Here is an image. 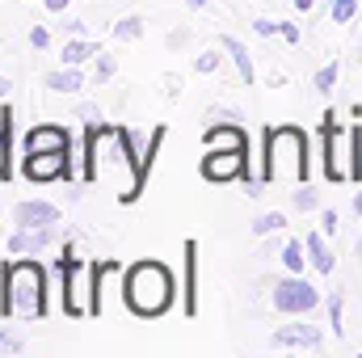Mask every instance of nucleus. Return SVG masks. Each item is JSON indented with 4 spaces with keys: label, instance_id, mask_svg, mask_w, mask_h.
<instances>
[{
    "label": "nucleus",
    "instance_id": "1",
    "mask_svg": "<svg viewBox=\"0 0 362 358\" xmlns=\"http://www.w3.org/2000/svg\"><path fill=\"white\" fill-rule=\"evenodd\" d=\"M51 312V278L42 262L13 258L0 266V316L4 321H42Z\"/></svg>",
    "mask_w": 362,
    "mask_h": 358
},
{
    "label": "nucleus",
    "instance_id": "2",
    "mask_svg": "<svg viewBox=\"0 0 362 358\" xmlns=\"http://www.w3.org/2000/svg\"><path fill=\"white\" fill-rule=\"evenodd\" d=\"M177 299V282H173V270L156 258H144L135 266L122 270V304L131 316L139 321H160Z\"/></svg>",
    "mask_w": 362,
    "mask_h": 358
},
{
    "label": "nucleus",
    "instance_id": "3",
    "mask_svg": "<svg viewBox=\"0 0 362 358\" xmlns=\"http://www.w3.org/2000/svg\"><path fill=\"white\" fill-rule=\"evenodd\" d=\"M262 178L270 181H312V144L299 127H270L262 139Z\"/></svg>",
    "mask_w": 362,
    "mask_h": 358
},
{
    "label": "nucleus",
    "instance_id": "4",
    "mask_svg": "<svg viewBox=\"0 0 362 358\" xmlns=\"http://www.w3.org/2000/svg\"><path fill=\"white\" fill-rule=\"evenodd\" d=\"M55 274H59V299H64V316L81 321L89 316V295H81V278H89V266L76 258V245L68 241L64 253L55 258Z\"/></svg>",
    "mask_w": 362,
    "mask_h": 358
},
{
    "label": "nucleus",
    "instance_id": "5",
    "mask_svg": "<svg viewBox=\"0 0 362 358\" xmlns=\"http://www.w3.org/2000/svg\"><path fill=\"white\" fill-rule=\"evenodd\" d=\"M270 304H274V312H282V316H312V312H320L325 295H320L316 282H308L303 274H286V278L274 282Z\"/></svg>",
    "mask_w": 362,
    "mask_h": 358
},
{
    "label": "nucleus",
    "instance_id": "6",
    "mask_svg": "<svg viewBox=\"0 0 362 358\" xmlns=\"http://www.w3.org/2000/svg\"><path fill=\"white\" fill-rule=\"evenodd\" d=\"M346 148H350V131H341L337 127V114L325 110V118H320V165H325V181H333V185L350 181Z\"/></svg>",
    "mask_w": 362,
    "mask_h": 358
},
{
    "label": "nucleus",
    "instance_id": "7",
    "mask_svg": "<svg viewBox=\"0 0 362 358\" xmlns=\"http://www.w3.org/2000/svg\"><path fill=\"white\" fill-rule=\"evenodd\" d=\"M249 156H253V152H236V148H206V156L198 161V173H202V181H211V185L240 181V178H245V169H253V165H249Z\"/></svg>",
    "mask_w": 362,
    "mask_h": 358
},
{
    "label": "nucleus",
    "instance_id": "8",
    "mask_svg": "<svg viewBox=\"0 0 362 358\" xmlns=\"http://www.w3.org/2000/svg\"><path fill=\"white\" fill-rule=\"evenodd\" d=\"M21 173L25 181H72V148H59V152H34V156H21Z\"/></svg>",
    "mask_w": 362,
    "mask_h": 358
},
{
    "label": "nucleus",
    "instance_id": "9",
    "mask_svg": "<svg viewBox=\"0 0 362 358\" xmlns=\"http://www.w3.org/2000/svg\"><path fill=\"white\" fill-rule=\"evenodd\" d=\"M270 346L278 350H320L325 346V329L308 316H295L291 325H278L270 333Z\"/></svg>",
    "mask_w": 362,
    "mask_h": 358
},
{
    "label": "nucleus",
    "instance_id": "10",
    "mask_svg": "<svg viewBox=\"0 0 362 358\" xmlns=\"http://www.w3.org/2000/svg\"><path fill=\"white\" fill-rule=\"evenodd\" d=\"M64 224V211L47 198H21L13 207V228H59Z\"/></svg>",
    "mask_w": 362,
    "mask_h": 358
},
{
    "label": "nucleus",
    "instance_id": "11",
    "mask_svg": "<svg viewBox=\"0 0 362 358\" xmlns=\"http://www.w3.org/2000/svg\"><path fill=\"white\" fill-rule=\"evenodd\" d=\"M181 312L189 321L198 316V241L194 236L181 245Z\"/></svg>",
    "mask_w": 362,
    "mask_h": 358
},
{
    "label": "nucleus",
    "instance_id": "12",
    "mask_svg": "<svg viewBox=\"0 0 362 358\" xmlns=\"http://www.w3.org/2000/svg\"><path fill=\"white\" fill-rule=\"evenodd\" d=\"M59 148H72V131L59 127V122H42V127L25 131V139H21L25 156H34V152H59Z\"/></svg>",
    "mask_w": 362,
    "mask_h": 358
},
{
    "label": "nucleus",
    "instance_id": "13",
    "mask_svg": "<svg viewBox=\"0 0 362 358\" xmlns=\"http://www.w3.org/2000/svg\"><path fill=\"white\" fill-rule=\"evenodd\" d=\"M55 241H59V228H13L8 253L13 258H34V253H47Z\"/></svg>",
    "mask_w": 362,
    "mask_h": 358
},
{
    "label": "nucleus",
    "instance_id": "14",
    "mask_svg": "<svg viewBox=\"0 0 362 358\" xmlns=\"http://www.w3.org/2000/svg\"><path fill=\"white\" fill-rule=\"evenodd\" d=\"M110 278H122V262H118V258H114V262H93L89 266V287H85V295H89V316H101L105 295H110Z\"/></svg>",
    "mask_w": 362,
    "mask_h": 358
},
{
    "label": "nucleus",
    "instance_id": "15",
    "mask_svg": "<svg viewBox=\"0 0 362 358\" xmlns=\"http://www.w3.org/2000/svg\"><path fill=\"white\" fill-rule=\"evenodd\" d=\"M202 148H236V152H253L245 122H211L202 131Z\"/></svg>",
    "mask_w": 362,
    "mask_h": 358
},
{
    "label": "nucleus",
    "instance_id": "16",
    "mask_svg": "<svg viewBox=\"0 0 362 358\" xmlns=\"http://www.w3.org/2000/svg\"><path fill=\"white\" fill-rule=\"evenodd\" d=\"M303 245H308V262H312V270L320 274V278H329L333 270H337V258H333V249H329V241H325V232H308L303 236Z\"/></svg>",
    "mask_w": 362,
    "mask_h": 358
},
{
    "label": "nucleus",
    "instance_id": "17",
    "mask_svg": "<svg viewBox=\"0 0 362 358\" xmlns=\"http://www.w3.org/2000/svg\"><path fill=\"white\" fill-rule=\"evenodd\" d=\"M165 139H169V127H165V122H156V127H152V135H148V144H144V156H139V190H148V178H152V169H156V161H160Z\"/></svg>",
    "mask_w": 362,
    "mask_h": 358
},
{
    "label": "nucleus",
    "instance_id": "18",
    "mask_svg": "<svg viewBox=\"0 0 362 358\" xmlns=\"http://www.w3.org/2000/svg\"><path fill=\"white\" fill-rule=\"evenodd\" d=\"M42 85L51 93H81L85 89V68H76V64H59V68H51L47 76H42Z\"/></svg>",
    "mask_w": 362,
    "mask_h": 358
},
{
    "label": "nucleus",
    "instance_id": "19",
    "mask_svg": "<svg viewBox=\"0 0 362 358\" xmlns=\"http://www.w3.org/2000/svg\"><path fill=\"white\" fill-rule=\"evenodd\" d=\"M219 47H223V51H228V59L236 64L240 81H245V85H253V81H257V68H253V55H249V47H245L236 34H223V38H219Z\"/></svg>",
    "mask_w": 362,
    "mask_h": 358
},
{
    "label": "nucleus",
    "instance_id": "20",
    "mask_svg": "<svg viewBox=\"0 0 362 358\" xmlns=\"http://www.w3.org/2000/svg\"><path fill=\"white\" fill-rule=\"evenodd\" d=\"M101 55V42L89 38V34H76V38H68V47L59 51V64H76V68H85L89 59Z\"/></svg>",
    "mask_w": 362,
    "mask_h": 358
},
{
    "label": "nucleus",
    "instance_id": "21",
    "mask_svg": "<svg viewBox=\"0 0 362 358\" xmlns=\"http://www.w3.org/2000/svg\"><path fill=\"white\" fill-rule=\"evenodd\" d=\"M110 38L114 42H139L144 38V17L139 13H127V17L110 21Z\"/></svg>",
    "mask_w": 362,
    "mask_h": 358
},
{
    "label": "nucleus",
    "instance_id": "22",
    "mask_svg": "<svg viewBox=\"0 0 362 358\" xmlns=\"http://www.w3.org/2000/svg\"><path fill=\"white\" fill-rule=\"evenodd\" d=\"M308 266H312L308 262V245L303 241H282V270L286 274H303Z\"/></svg>",
    "mask_w": 362,
    "mask_h": 358
},
{
    "label": "nucleus",
    "instance_id": "23",
    "mask_svg": "<svg viewBox=\"0 0 362 358\" xmlns=\"http://www.w3.org/2000/svg\"><path fill=\"white\" fill-rule=\"evenodd\" d=\"M249 232H253V236H278V232H286V215H282V211H262V215L249 224Z\"/></svg>",
    "mask_w": 362,
    "mask_h": 358
},
{
    "label": "nucleus",
    "instance_id": "24",
    "mask_svg": "<svg viewBox=\"0 0 362 358\" xmlns=\"http://www.w3.org/2000/svg\"><path fill=\"white\" fill-rule=\"evenodd\" d=\"M350 181L362 185V122L350 127Z\"/></svg>",
    "mask_w": 362,
    "mask_h": 358
},
{
    "label": "nucleus",
    "instance_id": "25",
    "mask_svg": "<svg viewBox=\"0 0 362 358\" xmlns=\"http://www.w3.org/2000/svg\"><path fill=\"white\" fill-rule=\"evenodd\" d=\"M291 207H295V211H316V207H320L316 185H312V181H299V185H295V194H291Z\"/></svg>",
    "mask_w": 362,
    "mask_h": 358
},
{
    "label": "nucleus",
    "instance_id": "26",
    "mask_svg": "<svg viewBox=\"0 0 362 358\" xmlns=\"http://www.w3.org/2000/svg\"><path fill=\"white\" fill-rule=\"evenodd\" d=\"M21 350H25V337H21V333L4 321V325H0V354L13 358V354H21Z\"/></svg>",
    "mask_w": 362,
    "mask_h": 358
},
{
    "label": "nucleus",
    "instance_id": "27",
    "mask_svg": "<svg viewBox=\"0 0 362 358\" xmlns=\"http://www.w3.org/2000/svg\"><path fill=\"white\" fill-rule=\"evenodd\" d=\"M337 76H341V68H337V59H329L325 68H316V76H312V89H316V93H333Z\"/></svg>",
    "mask_w": 362,
    "mask_h": 358
},
{
    "label": "nucleus",
    "instance_id": "28",
    "mask_svg": "<svg viewBox=\"0 0 362 358\" xmlns=\"http://www.w3.org/2000/svg\"><path fill=\"white\" fill-rule=\"evenodd\" d=\"M223 55H228L223 47H211V51H202V55L194 59V72H198V76H211V72H219V64H223Z\"/></svg>",
    "mask_w": 362,
    "mask_h": 358
},
{
    "label": "nucleus",
    "instance_id": "29",
    "mask_svg": "<svg viewBox=\"0 0 362 358\" xmlns=\"http://www.w3.org/2000/svg\"><path fill=\"white\" fill-rule=\"evenodd\" d=\"M329 325H333V333H337V337L346 333V295H341V291H333V295H329Z\"/></svg>",
    "mask_w": 362,
    "mask_h": 358
},
{
    "label": "nucleus",
    "instance_id": "30",
    "mask_svg": "<svg viewBox=\"0 0 362 358\" xmlns=\"http://www.w3.org/2000/svg\"><path fill=\"white\" fill-rule=\"evenodd\" d=\"M114 72H118V59L101 51V55L93 59V81H97V85H105V81H114Z\"/></svg>",
    "mask_w": 362,
    "mask_h": 358
},
{
    "label": "nucleus",
    "instance_id": "31",
    "mask_svg": "<svg viewBox=\"0 0 362 358\" xmlns=\"http://www.w3.org/2000/svg\"><path fill=\"white\" fill-rule=\"evenodd\" d=\"M329 17H333L337 25H350V21L358 17V0H333V4H329Z\"/></svg>",
    "mask_w": 362,
    "mask_h": 358
},
{
    "label": "nucleus",
    "instance_id": "32",
    "mask_svg": "<svg viewBox=\"0 0 362 358\" xmlns=\"http://www.w3.org/2000/svg\"><path fill=\"white\" fill-rule=\"evenodd\" d=\"M8 152H13V139H8L4 127H0V181L13 178V156H8Z\"/></svg>",
    "mask_w": 362,
    "mask_h": 358
},
{
    "label": "nucleus",
    "instance_id": "33",
    "mask_svg": "<svg viewBox=\"0 0 362 358\" xmlns=\"http://www.w3.org/2000/svg\"><path fill=\"white\" fill-rule=\"evenodd\" d=\"M206 118H211V122H245V114H240V110H232V105H211V110H206Z\"/></svg>",
    "mask_w": 362,
    "mask_h": 358
},
{
    "label": "nucleus",
    "instance_id": "34",
    "mask_svg": "<svg viewBox=\"0 0 362 358\" xmlns=\"http://www.w3.org/2000/svg\"><path fill=\"white\" fill-rule=\"evenodd\" d=\"M76 118H81V131H89V127H101V110H97L93 101H81V114H76Z\"/></svg>",
    "mask_w": 362,
    "mask_h": 358
},
{
    "label": "nucleus",
    "instance_id": "35",
    "mask_svg": "<svg viewBox=\"0 0 362 358\" xmlns=\"http://www.w3.org/2000/svg\"><path fill=\"white\" fill-rule=\"evenodd\" d=\"M30 47H34V51H47V47H51V30H47V25H34V30H30Z\"/></svg>",
    "mask_w": 362,
    "mask_h": 358
},
{
    "label": "nucleus",
    "instance_id": "36",
    "mask_svg": "<svg viewBox=\"0 0 362 358\" xmlns=\"http://www.w3.org/2000/svg\"><path fill=\"white\" fill-rule=\"evenodd\" d=\"M253 30H257L262 38H274V34H282V21H270V17H257V21H253Z\"/></svg>",
    "mask_w": 362,
    "mask_h": 358
},
{
    "label": "nucleus",
    "instance_id": "37",
    "mask_svg": "<svg viewBox=\"0 0 362 358\" xmlns=\"http://www.w3.org/2000/svg\"><path fill=\"white\" fill-rule=\"evenodd\" d=\"M337 228H341V215H337V211H320V232H325V236H333Z\"/></svg>",
    "mask_w": 362,
    "mask_h": 358
},
{
    "label": "nucleus",
    "instance_id": "38",
    "mask_svg": "<svg viewBox=\"0 0 362 358\" xmlns=\"http://www.w3.org/2000/svg\"><path fill=\"white\" fill-rule=\"evenodd\" d=\"M282 42H291V47L299 42V25L295 21H282Z\"/></svg>",
    "mask_w": 362,
    "mask_h": 358
},
{
    "label": "nucleus",
    "instance_id": "39",
    "mask_svg": "<svg viewBox=\"0 0 362 358\" xmlns=\"http://www.w3.org/2000/svg\"><path fill=\"white\" fill-rule=\"evenodd\" d=\"M64 30H68V38H76V34H89V25L76 17V21H64Z\"/></svg>",
    "mask_w": 362,
    "mask_h": 358
},
{
    "label": "nucleus",
    "instance_id": "40",
    "mask_svg": "<svg viewBox=\"0 0 362 358\" xmlns=\"http://www.w3.org/2000/svg\"><path fill=\"white\" fill-rule=\"evenodd\" d=\"M47 4V13H68L72 8V0H42Z\"/></svg>",
    "mask_w": 362,
    "mask_h": 358
},
{
    "label": "nucleus",
    "instance_id": "41",
    "mask_svg": "<svg viewBox=\"0 0 362 358\" xmlns=\"http://www.w3.org/2000/svg\"><path fill=\"white\" fill-rule=\"evenodd\" d=\"M8 93H13V81H8V76H0V105H4V97H8Z\"/></svg>",
    "mask_w": 362,
    "mask_h": 358
},
{
    "label": "nucleus",
    "instance_id": "42",
    "mask_svg": "<svg viewBox=\"0 0 362 358\" xmlns=\"http://www.w3.org/2000/svg\"><path fill=\"white\" fill-rule=\"evenodd\" d=\"M295 8H299V13H312V8H316V0H295Z\"/></svg>",
    "mask_w": 362,
    "mask_h": 358
},
{
    "label": "nucleus",
    "instance_id": "43",
    "mask_svg": "<svg viewBox=\"0 0 362 358\" xmlns=\"http://www.w3.org/2000/svg\"><path fill=\"white\" fill-rule=\"evenodd\" d=\"M354 215H362V190L354 194Z\"/></svg>",
    "mask_w": 362,
    "mask_h": 358
},
{
    "label": "nucleus",
    "instance_id": "44",
    "mask_svg": "<svg viewBox=\"0 0 362 358\" xmlns=\"http://www.w3.org/2000/svg\"><path fill=\"white\" fill-rule=\"evenodd\" d=\"M185 4H189V8H206V0H185Z\"/></svg>",
    "mask_w": 362,
    "mask_h": 358
},
{
    "label": "nucleus",
    "instance_id": "45",
    "mask_svg": "<svg viewBox=\"0 0 362 358\" xmlns=\"http://www.w3.org/2000/svg\"><path fill=\"white\" fill-rule=\"evenodd\" d=\"M354 253H358V262H362V241H358V249H354Z\"/></svg>",
    "mask_w": 362,
    "mask_h": 358
},
{
    "label": "nucleus",
    "instance_id": "46",
    "mask_svg": "<svg viewBox=\"0 0 362 358\" xmlns=\"http://www.w3.org/2000/svg\"><path fill=\"white\" fill-rule=\"evenodd\" d=\"M358 68H362V47H358Z\"/></svg>",
    "mask_w": 362,
    "mask_h": 358
}]
</instances>
